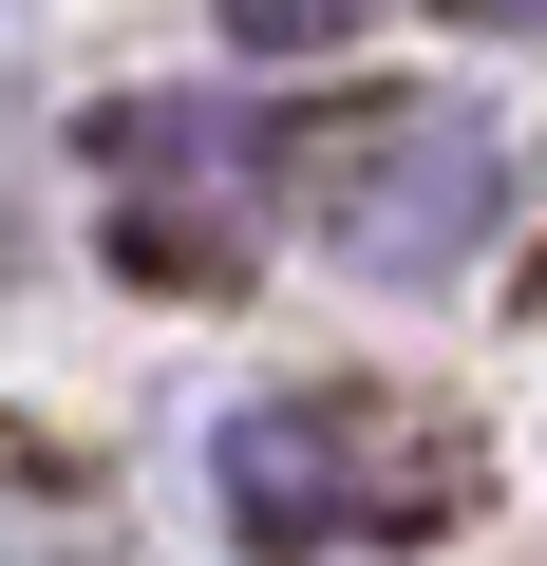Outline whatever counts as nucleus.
<instances>
[{"label": "nucleus", "instance_id": "f257e3e1", "mask_svg": "<svg viewBox=\"0 0 547 566\" xmlns=\"http://www.w3.org/2000/svg\"><path fill=\"white\" fill-rule=\"evenodd\" d=\"M264 170H284V208L322 227V264H359V283H453L528 208V133L491 95H359V114L284 133Z\"/></svg>", "mask_w": 547, "mask_h": 566}, {"label": "nucleus", "instance_id": "f03ea898", "mask_svg": "<svg viewBox=\"0 0 547 566\" xmlns=\"http://www.w3.org/2000/svg\"><path fill=\"white\" fill-rule=\"evenodd\" d=\"M378 453H397V416H359V397H245L208 434V510L264 566L359 547V528H434V472H378Z\"/></svg>", "mask_w": 547, "mask_h": 566}, {"label": "nucleus", "instance_id": "20e7f679", "mask_svg": "<svg viewBox=\"0 0 547 566\" xmlns=\"http://www.w3.org/2000/svg\"><path fill=\"white\" fill-rule=\"evenodd\" d=\"M340 20H359V0H227V39H245V57H322Z\"/></svg>", "mask_w": 547, "mask_h": 566}, {"label": "nucleus", "instance_id": "39448f33", "mask_svg": "<svg viewBox=\"0 0 547 566\" xmlns=\"http://www.w3.org/2000/svg\"><path fill=\"white\" fill-rule=\"evenodd\" d=\"M453 20H472V39H547V0H453Z\"/></svg>", "mask_w": 547, "mask_h": 566}, {"label": "nucleus", "instance_id": "7ed1b4c3", "mask_svg": "<svg viewBox=\"0 0 547 566\" xmlns=\"http://www.w3.org/2000/svg\"><path fill=\"white\" fill-rule=\"evenodd\" d=\"M95 208H114V245H133L151 283H227L264 170H245V133L189 114V95H114V114H95Z\"/></svg>", "mask_w": 547, "mask_h": 566}]
</instances>
